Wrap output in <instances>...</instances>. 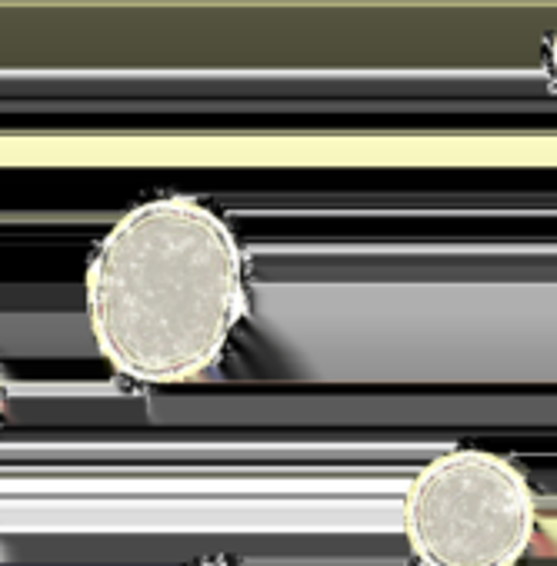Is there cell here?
Returning a JSON list of instances; mask_svg holds the SVG:
<instances>
[{"label":"cell","instance_id":"6da1fadb","mask_svg":"<svg viewBox=\"0 0 557 566\" xmlns=\"http://www.w3.org/2000/svg\"><path fill=\"white\" fill-rule=\"evenodd\" d=\"M84 311L117 377L144 387L200 380L247 314L240 240L190 193L151 197L94 243Z\"/></svg>","mask_w":557,"mask_h":566},{"label":"cell","instance_id":"5b68a950","mask_svg":"<svg viewBox=\"0 0 557 566\" xmlns=\"http://www.w3.org/2000/svg\"><path fill=\"white\" fill-rule=\"evenodd\" d=\"M194 566H244V563H234V559H200Z\"/></svg>","mask_w":557,"mask_h":566},{"label":"cell","instance_id":"277c9868","mask_svg":"<svg viewBox=\"0 0 557 566\" xmlns=\"http://www.w3.org/2000/svg\"><path fill=\"white\" fill-rule=\"evenodd\" d=\"M4 410H8V380L4 370H0V420H4Z\"/></svg>","mask_w":557,"mask_h":566},{"label":"cell","instance_id":"3957f363","mask_svg":"<svg viewBox=\"0 0 557 566\" xmlns=\"http://www.w3.org/2000/svg\"><path fill=\"white\" fill-rule=\"evenodd\" d=\"M547 74H550V87L557 91V28L547 38Z\"/></svg>","mask_w":557,"mask_h":566},{"label":"cell","instance_id":"7a4b0ae2","mask_svg":"<svg viewBox=\"0 0 557 566\" xmlns=\"http://www.w3.org/2000/svg\"><path fill=\"white\" fill-rule=\"evenodd\" d=\"M401 526L421 566H517L534 543L537 500L510 457L454 447L414 473Z\"/></svg>","mask_w":557,"mask_h":566}]
</instances>
